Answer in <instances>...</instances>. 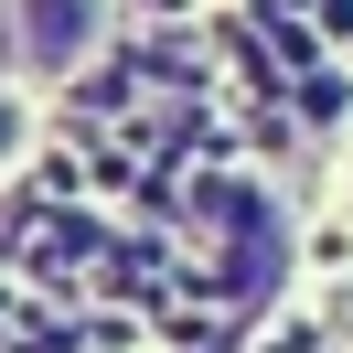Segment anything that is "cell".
<instances>
[{"mask_svg":"<svg viewBox=\"0 0 353 353\" xmlns=\"http://www.w3.org/2000/svg\"><path fill=\"white\" fill-rule=\"evenodd\" d=\"M11 22H22V54L43 75H65L75 54L97 43V0H11Z\"/></svg>","mask_w":353,"mask_h":353,"instance_id":"obj_1","label":"cell"},{"mask_svg":"<svg viewBox=\"0 0 353 353\" xmlns=\"http://www.w3.org/2000/svg\"><path fill=\"white\" fill-rule=\"evenodd\" d=\"M22 150V108H11V97H0V161Z\"/></svg>","mask_w":353,"mask_h":353,"instance_id":"obj_2","label":"cell"},{"mask_svg":"<svg viewBox=\"0 0 353 353\" xmlns=\"http://www.w3.org/2000/svg\"><path fill=\"white\" fill-rule=\"evenodd\" d=\"M11 43H22V22H11V11H0V54H11Z\"/></svg>","mask_w":353,"mask_h":353,"instance_id":"obj_3","label":"cell"}]
</instances>
